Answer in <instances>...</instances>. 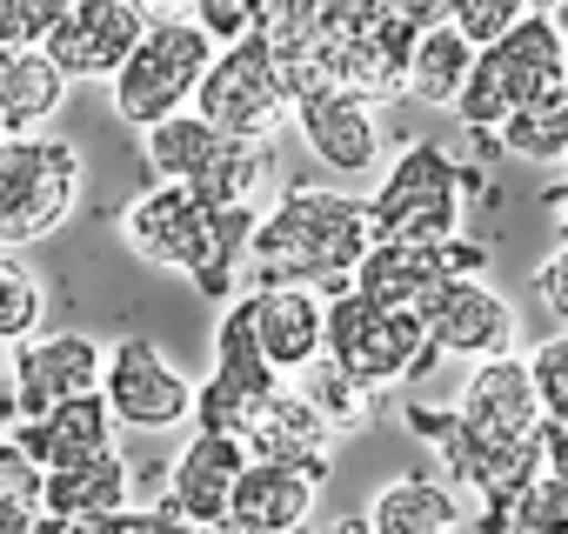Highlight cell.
Instances as JSON below:
<instances>
[{
	"instance_id": "cell-1",
	"label": "cell",
	"mask_w": 568,
	"mask_h": 534,
	"mask_svg": "<svg viewBox=\"0 0 568 534\" xmlns=\"http://www.w3.org/2000/svg\"><path fill=\"white\" fill-rule=\"evenodd\" d=\"M368 247H375L368 201L322 181H295L281 187V201L254 227L247 288H315L335 301L355 288V267L368 260Z\"/></svg>"
},
{
	"instance_id": "cell-2",
	"label": "cell",
	"mask_w": 568,
	"mask_h": 534,
	"mask_svg": "<svg viewBox=\"0 0 568 534\" xmlns=\"http://www.w3.org/2000/svg\"><path fill=\"white\" fill-rule=\"evenodd\" d=\"M254 227L261 214L254 207H201L187 187L174 181H154L148 194H134L121 207V240L154 260V267H174V275L194 281V295H207L214 308H234L241 301V281H247V247H254Z\"/></svg>"
},
{
	"instance_id": "cell-3",
	"label": "cell",
	"mask_w": 568,
	"mask_h": 534,
	"mask_svg": "<svg viewBox=\"0 0 568 534\" xmlns=\"http://www.w3.org/2000/svg\"><path fill=\"white\" fill-rule=\"evenodd\" d=\"M488 167L462 161L455 147L442 141H408L375 194H368V220H375V240H395V247H448L468 234L475 220V201L488 194Z\"/></svg>"
},
{
	"instance_id": "cell-4",
	"label": "cell",
	"mask_w": 568,
	"mask_h": 534,
	"mask_svg": "<svg viewBox=\"0 0 568 534\" xmlns=\"http://www.w3.org/2000/svg\"><path fill=\"white\" fill-rule=\"evenodd\" d=\"M555 88H568V41L548 14H528L508 41H495L475 61V74L455 101V121L468 134H501L521 107H535Z\"/></svg>"
},
{
	"instance_id": "cell-5",
	"label": "cell",
	"mask_w": 568,
	"mask_h": 534,
	"mask_svg": "<svg viewBox=\"0 0 568 534\" xmlns=\"http://www.w3.org/2000/svg\"><path fill=\"white\" fill-rule=\"evenodd\" d=\"M81 201V154L61 134H28L0 147V254L54 234Z\"/></svg>"
},
{
	"instance_id": "cell-6",
	"label": "cell",
	"mask_w": 568,
	"mask_h": 534,
	"mask_svg": "<svg viewBox=\"0 0 568 534\" xmlns=\"http://www.w3.org/2000/svg\"><path fill=\"white\" fill-rule=\"evenodd\" d=\"M328 361L362 381L368 394L382 388H402L415 374H428L435 348H428V328L422 315H402V308H375L368 295H335L328 301Z\"/></svg>"
},
{
	"instance_id": "cell-7",
	"label": "cell",
	"mask_w": 568,
	"mask_h": 534,
	"mask_svg": "<svg viewBox=\"0 0 568 534\" xmlns=\"http://www.w3.org/2000/svg\"><path fill=\"white\" fill-rule=\"evenodd\" d=\"M214 41L194 28V21H181V28H148V41L134 48V61L121 68V81H114V114L128 121V127H161V121H174V114H187L194 107V94H201V81H207V68H214Z\"/></svg>"
},
{
	"instance_id": "cell-8",
	"label": "cell",
	"mask_w": 568,
	"mask_h": 534,
	"mask_svg": "<svg viewBox=\"0 0 568 534\" xmlns=\"http://www.w3.org/2000/svg\"><path fill=\"white\" fill-rule=\"evenodd\" d=\"M281 388H288V381H281L274 361L261 355V335H254L247 301L221 308V328H214V374H207L201 394H194V428H201V434H234V441H247L254 421L267 414V401H274Z\"/></svg>"
},
{
	"instance_id": "cell-9",
	"label": "cell",
	"mask_w": 568,
	"mask_h": 534,
	"mask_svg": "<svg viewBox=\"0 0 568 534\" xmlns=\"http://www.w3.org/2000/svg\"><path fill=\"white\" fill-rule=\"evenodd\" d=\"M194 114H201L207 127H221L227 141H261V147H267V141L281 134V121L295 114V101H288V88H281L274 54L247 34V41H234V48L214 54L207 81H201V94H194Z\"/></svg>"
},
{
	"instance_id": "cell-10",
	"label": "cell",
	"mask_w": 568,
	"mask_h": 534,
	"mask_svg": "<svg viewBox=\"0 0 568 534\" xmlns=\"http://www.w3.org/2000/svg\"><path fill=\"white\" fill-rule=\"evenodd\" d=\"M101 381H108V348H101L94 335H74V328L34 335V341L14 348V368H8V414H14V421H41V414H54V408H68V401L101 394Z\"/></svg>"
},
{
	"instance_id": "cell-11",
	"label": "cell",
	"mask_w": 568,
	"mask_h": 534,
	"mask_svg": "<svg viewBox=\"0 0 568 534\" xmlns=\"http://www.w3.org/2000/svg\"><path fill=\"white\" fill-rule=\"evenodd\" d=\"M108 408L121 428H141V434H161V428H181L194 421V381L148 341V335H121L108 348V381H101Z\"/></svg>"
},
{
	"instance_id": "cell-12",
	"label": "cell",
	"mask_w": 568,
	"mask_h": 534,
	"mask_svg": "<svg viewBox=\"0 0 568 534\" xmlns=\"http://www.w3.org/2000/svg\"><path fill=\"white\" fill-rule=\"evenodd\" d=\"M422 328H428V348L435 355H455V361H501L515 355V301L495 295L488 281H442L422 308Z\"/></svg>"
},
{
	"instance_id": "cell-13",
	"label": "cell",
	"mask_w": 568,
	"mask_h": 534,
	"mask_svg": "<svg viewBox=\"0 0 568 534\" xmlns=\"http://www.w3.org/2000/svg\"><path fill=\"white\" fill-rule=\"evenodd\" d=\"M475 441H541L548 434V414H541V394H535V374H528V355H501V361H475L462 394L448 401Z\"/></svg>"
},
{
	"instance_id": "cell-14",
	"label": "cell",
	"mask_w": 568,
	"mask_h": 534,
	"mask_svg": "<svg viewBox=\"0 0 568 534\" xmlns=\"http://www.w3.org/2000/svg\"><path fill=\"white\" fill-rule=\"evenodd\" d=\"M247 468H254L247 441H234V434H201V428H194V441L168 461L161 501H168L194 534H207V527H221V521H227L234 487H241V474H247Z\"/></svg>"
},
{
	"instance_id": "cell-15",
	"label": "cell",
	"mask_w": 568,
	"mask_h": 534,
	"mask_svg": "<svg viewBox=\"0 0 568 534\" xmlns=\"http://www.w3.org/2000/svg\"><path fill=\"white\" fill-rule=\"evenodd\" d=\"M141 41H148V28H141V14L128 8V0H81L41 54L68 81H121V68L134 61Z\"/></svg>"
},
{
	"instance_id": "cell-16",
	"label": "cell",
	"mask_w": 568,
	"mask_h": 534,
	"mask_svg": "<svg viewBox=\"0 0 568 534\" xmlns=\"http://www.w3.org/2000/svg\"><path fill=\"white\" fill-rule=\"evenodd\" d=\"M295 127H302L308 154H315L322 167H335V174H375V167H382V147H388L382 114H375V101H362V94H348V88L308 94V101L295 107Z\"/></svg>"
},
{
	"instance_id": "cell-17",
	"label": "cell",
	"mask_w": 568,
	"mask_h": 534,
	"mask_svg": "<svg viewBox=\"0 0 568 534\" xmlns=\"http://www.w3.org/2000/svg\"><path fill=\"white\" fill-rule=\"evenodd\" d=\"M261 335V355L274 361V374H308L328 355V295L315 288H247L241 295Z\"/></svg>"
},
{
	"instance_id": "cell-18",
	"label": "cell",
	"mask_w": 568,
	"mask_h": 534,
	"mask_svg": "<svg viewBox=\"0 0 568 534\" xmlns=\"http://www.w3.org/2000/svg\"><path fill=\"white\" fill-rule=\"evenodd\" d=\"M247 454H254V461H274V468H302V474L328 481V468H335V421H328L302 388H281V394L267 401V414L254 421Z\"/></svg>"
},
{
	"instance_id": "cell-19",
	"label": "cell",
	"mask_w": 568,
	"mask_h": 534,
	"mask_svg": "<svg viewBox=\"0 0 568 534\" xmlns=\"http://www.w3.org/2000/svg\"><path fill=\"white\" fill-rule=\"evenodd\" d=\"M415 41H422V34H415L402 14L362 21V28L342 41V54H335V88H348V94H362V101H395V94H408Z\"/></svg>"
},
{
	"instance_id": "cell-20",
	"label": "cell",
	"mask_w": 568,
	"mask_h": 534,
	"mask_svg": "<svg viewBox=\"0 0 568 534\" xmlns=\"http://www.w3.org/2000/svg\"><path fill=\"white\" fill-rule=\"evenodd\" d=\"M114 408H108V394H88V401H68V408H54V414H41V421H21L14 428V441L48 468V474H61V468H81V461H101V454H114Z\"/></svg>"
},
{
	"instance_id": "cell-21",
	"label": "cell",
	"mask_w": 568,
	"mask_h": 534,
	"mask_svg": "<svg viewBox=\"0 0 568 534\" xmlns=\"http://www.w3.org/2000/svg\"><path fill=\"white\" fill-rule=\"evenodd\" d=\"M315 487H322V481L302 474V468L254 461V468L241 474V487H234L227 521H234L241 534H302L308 514H315Z\"/></svg>"
},
{
	"instance_id": "cell-22",
	"label": "cell",
	"mask_w": 568,
	"mask_h": 534,
	"mask_svg": "<svg viewBox=\"0 0 568 534\" xmlns=\"http://www.w3.org/2000/svg\"><path fill=\"white\" fill-rule=\"evenodd\" d=\"M462 521H468V507L442 474H395L368 501L375 534H462Z\"/></svg>"
},
{
	"instance_id": "cell-23",
	"label": "cell",
	"mask_w": 568,
	"mask_h": 534,
	"mask_svg": "<svg viewBox=\"0 0 568 534\" xmlns=\"http://www.w3.org/2000/svg\"><path fill=\"white\" fill-rule=\"evenodd\" d=\"M68 101V74L41 48H0V127L8 141L41 134Z\"/></svg>"
},
{
	"instance_id": "cell-24",
	"label": "cell",
	"mask_w": 568,
	"mask_h": 534,
	"mask_svg": "<svg viewBox=\"0 0 568 534\" xmlns=\"http://www.w3.org/2000/svg\"><path fill=\"white\" fill-rule=\"evenodd\" d=\"M442 281H448V275H442V247H395V240H375L368 260L355 267V295H368L375 308H402V315H422Z\"/></svg>"
},
{
	"instance_id": "cell-25",
	"label": "cell",
	"mask_w": 568,
	"mask_h": 534,
	"mask_svg": "<svg viewBox=\"0 0 568 534\" xmlns=\"http://www.w3.org/2000/svg\"><path fill=\"white\" fill-rule=\"evenodd\" d=\"M121 507H134V461H128L121 448L101 454V461H81V468L48 474L41 514H54V521H68V527L101 521V514H121Z\"/></svg>"
},
{
	"instance_id": "cell-26",
	"label": "cell",
	"mask_w": 568,
	"mask_h": 534,
	"mask_svg": "<svg viewBox=\"0 0 568 534\" xmlns=\"http://www.w3.org/2000/svg\"><path fill=\"white\" fill-rule=\"evenodd\" d=\"M475 61H481V48H468L462 28H428V34L415 41V61H408V101L455 114V101H462Z\"/></svg>"
},
{
	"instance_id": "cell-27",
	"label": "cell",
	"mask_w": 568,
	"mask_h": 534,
	"mask_svg": "<svg viewBox=\"0 0 568 534\" xmlns=\"http://www.w3.org/2000/svg\"><path fill=\"white\" fill-rule=\"evenodd\" d=\"M221 147H227V134H221V127H207L194 107L141 134V154H148L154 181H174V187H194V181L221 161Z\"/></svg>"
},
{
	"instance_id": "cell-28",
	"label": "cell",
	"mask_w": 568,
	"mask_h": 534,
	"mask_svg": "<svg viewBox=\"0 0 568 534\" xmlns=\"http://www.w3.org/2000/svg\"><path fill=\"white\" fill-rule=\"evenodd\" d=\"M41 315H48V288H41V275L21 260V254H0V341H34V328H41Z\"/></svg>"
},
{
	"instance_id": "cell-29",
	"label": "cell",
	"mask_w": 568,
	"mask_h": 534,
	"mask_svg": "<svg viewBox=\"0 0 568 534\" xmlns=\"http://www.w3.org/2000/svg\"><path fill=\"white\" fill-rule=\"evenodd\" d=\"M302 394H308V401H315V408L335 421V434H342V428H362V421L375 414V394H368L362 381H348V374H342L328 355H322V361L302 374Z\"/></svg>"
},
{
	"instance_id": "cell-30",
	"label": "cell",
	"mask_w": 568,
	"mask_h": 534,
	"mask_svg": "<svg viewBox=\"0 0 568 534\" xmlns=\"http://www.w3.org/2000/svg\"><path fill=\"white\" fill-rule=\"evenodd\" d=\"M508 534H568V487H561L548 468L515 494V507H508Z\"/></svg>"
},
{
	"instance_id": "cell-31",
	"label": "cell",
	"mask_w": 568,
	"mask_h": 534,
	"mask_svg": "<svg viewBox=\"0 0 568 534\" xmlns=\"http://www.w3.org/2000/svg\"><path fill=\"white\" fill-rule=\"evenodd\" d=\"M528 374H535V394H541L548 428H568V328L528 348Z\"/></svg>"
},
{
	"instance_id": "cell-32",
	"label": "cell",
	"mask_w": 568,
	"mask_h": 534,
	"mask_svg": "<svg viewBox=\"0 0 568 534\" xmlns=\"http://www.w3.org/2000/svg\"><path fill=\"white\" fill-rule=\"evenodd\" d=\"M0 501H8V507H28V514H41V501H48V468H41L14 434H0Z\"/></svg>"
},
{
	"instance_id": "cell-33",
	"label": "cell",
	"mask_w": 568,
	"mask_h": 534,
	"mask_svg": "<svg viewBox=\"0 0 568 534\" xmlns=\"http://www.w3.org/2000/svg\"><path fill=\"white\" fill-rule=\"evenodd\" d=\"M528 14H541L535 0H468L455 28L468 34V48H481V54H488V48H495V41H508Z\"/></svg>"
},
{
	"instance_id": "cell-34",
	"label": "cell",
	"mask_w": 568,
	"mask_h": 534,
	"mask_svg": "<svg viewBox=\"0 0 568 534\" xmlns=\"http://www.w3.org/2000/svg\"><path fill=\"white\" fill-rule=\"evenodd\" d=\"M74 534H194L168 501H141V507H121V514H101V521H81Z\"/></svg>"
},
{
	"instance_id": "cell-35",
	"label": "cell",
	"mask_w": 568,
	"mask_h": 534,
	"mask_svg": "<svg viewBox=\"0 0 568 534\" xmlns=\"http://www.w3.org/2000/svg\"><path fill=\"white\" fill-rule=\"evenodd\" d=\"M194 28L214 48H234V41L254 34V0H194Z\"/></svg>"
},
{
	"instance_id": "cell-36",
	"label": "cell",
	"mask_w": 568,
	"mask_h": 534,
	"mask_svg": "<svg viewBox=\"0 0 568 534\" xmlns=\"http://www.w3.org/2000/svg\"><path fill=\"white\" fill-rule=\"evenodd\" d=\"M535 295L555 321H568V240H555V254L535 267Z\"/></svg>"
},
{
	"instance_id": "cell-37",
	"label": "cell",
	"mask_w": 568,
	"mask_h": 534,
	"mask_svg": "<svg viewBox=\"0 0 568 534\" xmlns=\"http://www.w3.org/2000/svg\"><path fill=\"white\" fill-rule=\"evenodd\" d=\"M462 8H468V0H395V14H402L415 34H428V28H455Z\"/></svg>"
},
{
	"instance_id": "cell-38",
	"label": "cell",
	"mask_w": 568,
	"mask_h": 534,
	"mask_svg": "<svg viewBox=\"0 0 568 534\" xmlns=\"http://www.w3.org/2000/svg\"><path fill=\"white\" fill-rule=\"evenodd\" d=\"M128 8L141 14V28H181V21H194V0H128Z\"/></svg>"
},
{
	"instance_id": "cell-39",
	"label": "cell",
	"mask_w": 568,
	"mask_h": 534,
	"mask_svg": "<svg viewBox=\"0 0 568 534\" xmlns=\"http://www.w3.org/2000/svg\"><path fill=\"white\" fill-rule=\"evenodd\" d=\"M548 474L568 487V428H548Z\"/></svg>"
},
{
	"instance_id": "cell-40",
	"label": "cell",
	"mask_w": 568,
	"mask_h": 534,
	"mask_svg": "<svg viewBox=\"0 0 568 534\" xmlns=\"http://www.w3.org/2000/svg\"><path fill=\"white\" fill-rule=\"evenodd\" d=\"M335 8L362 28V21H375V14H395V0H335Z\"/></svg>"
},
{
	"instance_id": "cell-41",
	"label": "cell",
	"mask_w": 568,
	"mask_h": 534,
	"mask_svg": "<svg viewBox=\"0 0 568 534\" xmlns=\"http://www.w3.org/2000/svg\"><path fill=\"white\" fill-rule=\"evenodd\" d=\"M41 514H28V507H8V501H0V534H28Z\"/></svg>"
},
{
	"instance_id": "cell-42",
	"label": "cell",
	"mask_w": 568,
	"mask_h": 534,
	"mask_svg": "<svg viewBox=\"0 0 568 534\" xmlns=\"http://www.w3.org/2000/svg\"><path fill=\"white\" fill-rule=\"evenodd\" d=\"M28 534H74V527H68V521H54V514H41V521H34Z\"/></svg>"
},
{
	"instance_id": "cell-43",
	"label": "cell",
	"mask_w": 568,
	"mask_h": 534,
	"mask_svg": "<svg viewBox=\"0 0 568 534\" xmlns=\"http://www.w3.org/2000/svg\"><path fill=\"white\" fill-rule=\"evenodd\" d=\"M548 21L561 28V41H568V0H548Z\"/></svg>"
},
{
	"instance_id": "cell-44",
	"label": "cell",
	"mask_w": 568,
	"mask_h": 534,
	"mask_svg": "<svg viewBox=\"0 0 568 534\" xmlns=\"http://www.w3.org/2000/svg\"><path fill=\"white\" fill-rule=\"evenodd\" d=\"M0 388H8V374H0ZM0 408H8V401H0Z\"/></svg>"
},
{
	"instance_id": "cell-45",
	"label": "cell",
	"mask_w": 568,
	"mask_h": 534,
	"mask_svg": "<svg viewBox=\"0 0 568 534\" xmlns=\"http://www.w3.org/2000/svg\"><path fill=\"white\" fill-rule=\"evenodd\" d=\"M0 147H8V127H0Z\"/></svg>"
},
{
	"instance_id": "cell-46",
	"label": "cell",
	"mask_w": 568,
	"mask_h": 534,
	"mask_svg": "<svg viewBox=\"0 0 568 534\" xmlns=\"http://www.w3.org/2000/svg\"><path fill=\"white\" fill-rule=\"evenodd\" d=\"M535 8H541V14H548V0H535Z\"/></svg>"
}]
</instances>
